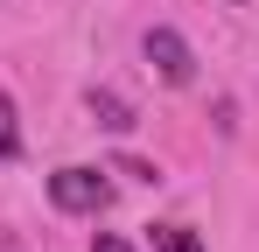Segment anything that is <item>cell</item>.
<instances>
[{
    "instance_id": "1",
    "label": "cell",
    "mask_w": 259,
    "mask_h": 252,
    "mask_svg": "<svg viewBox=\"0 0 259 252\" xmlns=\"http://www.w3.org/2000/svg\"><path fill=\"white\" fill-rule=\"evenodd\" d=\"M49 203L70 210V217H98L112 203V182H105V168H56L49 175Z\"/></svg>"
},
{
    "instance_id": "2",
    "label": "cell",
    "mask_w": 259,
    "mask_h": 252,
    "mask_svg": "<svg viewBox=\"0 0 259 252\" xmlns=\"http://www.w3.org/2000/svg\"><path fill=\"white\" fill-rule=\"evenodd\" d=\"M147 63H154L168 84H189V77H196V56H189V42L175 35V28H147Z\"/></svg>"
},
{
    "instance_id": "3",
    "label": "cell",
    "mask_w": 259,
    "mask_h": 252,
    "mask_svg": "<svg viewBox=\"0 0 259 252\" xmlns=\"http://www.w3.org/2000/svg\"><path fill=\"white\" fill-rule=\"evenodd\" d=\"M91 119L105 126V133H133V105L119 91H91Z\"/></svg>"
},
{
    "instance_id": "4",
    "label": "cell",
    "mask_w": 259,
    "mask_h": 252,
    "mask_svg": "<svg viewBox=\"0 0 259 252\" xmlns=\"http://www.w3.org/2000/svg\"><path fill=\"white\" fill-rule=\"evenodd\" d=\"M154 252H203L189 224H154Z\"/></svg>"
},
{
    "instance_id": "5",
    "label": "cell",
    "mask_w": 259,
    "mask_h": 252,
    "mask_svg": "<svg viewBox=\"0 0 259 252\" xmlns=\"http://www.w3.org/2000/svg\"><path fill=\"white\" fill-rule=\"evenodd\" d=\"M21 154V126H14V98L0 91V161H14Z\"/></svg>"
},
{
    "instance_id": "6",
    "label": "cell",
    "mask_w": 259,
    "mask_h": 252,
    "mask_svg": "<svg viewBox=\"0 0 259 252\" xmlns=\"http://www.w3.org/2000/svg\"><path fill=\"white\" fill-rule=\"evenodd\" d=\"M91 252H133L126 238H112V231H98V238H91Z\"/></svg>"
}]
</instances>
